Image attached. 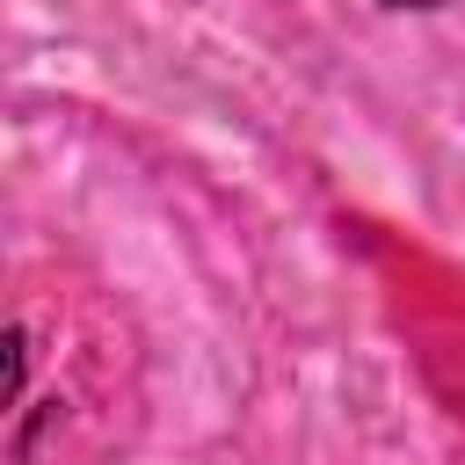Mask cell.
Wrapping results in <instances>:
<instances>
[{"mask_svg":"<svg viewBox=\"0 0 465 465\" xmlns=\"http://www.w3.org/2000/svg\"><path fill=\"white\" fill-rule=\"evenodd\" d=\"M400 7H429V0H400Z\"/></svg>","mask_w":465,"mask_h":465,"instance_id":"obj_1","label":"cell"}]
</instances>
